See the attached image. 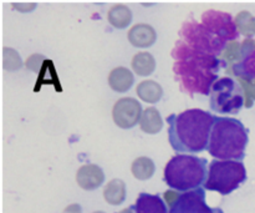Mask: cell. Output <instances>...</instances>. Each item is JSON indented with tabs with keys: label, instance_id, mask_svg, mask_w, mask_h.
<instances>
[{
	"label": "cell",
	"instance_id": "1",
	"mask_svg": "<svg viewBox=\"0 0 255 213\" xmlns=\"http://www.w3.org/2000/svg\"><path fill=\"white\" fill-rule=\"evenodd\" d=\"M172 57L177 81L189 95H211L212 87L219 80L221 70L227 69V64L221 57L197 51L183 40L176 42Z\"/></svg>",
	"mask_w": 255,
	"mask_h": 213
},
{
	"label": "cell",
	"instance_id": "2",
	"mask_svg": "<svg viewBox=\"0 0 255 213\" xmlns=\"http://www.w3.org/2000/svg\"><path fill=\"white\" fill-rule=\"evenodd\" d=\"M214 119L216 116L199 109L169 115L167 122L169 125L168 140L172 149L183 154H198L208 150Z\"/></svg>",
	"mask_w": 255,
	"mask_h": 213
},
{
	"label": "cell",
	"instance_id": "3",
	"mask_svg": "<svg viewBox=\"0 0 255 213\" xmlns=\"http://www.w3.org/2000/svg\"><path fill=\"white\" fill-rule=\"evenodd\" d=\"M248 141V130L239 120L216 116L208 152L222 161H242L246 157Z\"/></svg>",
	"mask_w": 255,
	"mask_h": 213
},
{
	"label": "cell",
	"instance_id": "4",
	"mask_svg": "<svg viewBox=\"0 0 255 213\" xmlns=\"http://www.w3.org/2000/svg\"><path fill=\"white\" fill-rule=\"evenodd\" d=\"M208 162L192 155L172 157L164 169V182L177 192H189L204 186L208 176Z\"/></svg>",
	"mask_w": 255,
	"mask_h": 213
},
{
	"label": "cell",
	"instance_id": "5",
	"mask_svg": "<svg viewBox=\"0 0 255 213\" xmlns=\"http://www.w3.org/2000/svg\"><path fill=\"white\" fill-rule=\"evenodd\" d=\"M246 180L247 170L242 161L213 160L209 165L204 189L227 196L238 189Z\"/></svg>",
	"mask_w": 255,
	"mask_h": 213
},
{
	"label": "cell",
	"instance_id": "6",
	"mask_svg": "<svg viewBox=\"0 0 255 213\" xmlns=\"http://www.w3.org/2000/svg\"><path fill=\"white\" fill-rule=\"evenodd\" d=\"M179 35L192 49L217 57L222 56L228 44L194 19H188L183 22Z\"/></svg>",
	"mask_w": 255,
	"mask_h": 213
},
{
	"label": "cell",
	"instance_id": "7",
	"mask_svg": "<svg viewBox=\"0 0 255 213\" xmlns=\"http://www.w3.org/2000/svg\"><path fill=\"white\" fill-rule=\"evenodd\" d=\"M246 104L244 90L236 80L222 77L212 87L211 109L224 115H237Z\"/></svg>",
	"mask_w": 255,
	"mask_h": 213
},
{
	"label": "cell",
	"instance_id": "8",
	"mask_svg": "<svg viewBox=\"0 0 255 213\" xmlns=\"http://www.w3.org/2000/svg\"><path fill=\"white\" fill-rule=\"evenodd\" d=\"M202 24L227 42L237 41L239 31L231 14L218 10H207L202 14Z\"/></svg>",
	"mask_w": 255,
	"mask_h": 213
},
{
	"label": "cell",
	"instance_id": "9",
	"mask_svg": "<svg viewBox=\"0 0 255 213\" xmlns=\"http://www.w3.org/2000/svg\"><path fill=\"white\" fill-rule=\"evenodd\" d=\"M169 213H223L221 209H212L206 202V190L184 192L169 206Z\"/></svg>",
	"mask_w": 255,
	"mask_h": 213
},
{
	"label": "cell",
	"instance_id": "10",
	"mask_svg": "<svg viewBox=\"0 0 255 213\" xmlns=\"http://www.w3.org/2000/svg\"><path fill=\"white\" fill-rule=\"evenodd\" d=\"M142 106L133 97H124L115 104L112 117L115 124L121 129H132L136 126L142 117Z\"/></svg>",
	"mask_w": 255,
	"mask_h": 213
},
{
	"label": "cell",
	"instance_id": "11",
	"mask_svg": "<svg viewBox=\"0 0 255 213\" xmlns=\"http://www.w3.org/2000/svg\"><path fill=\"white\" fill-rule=\"evenodd\" d=\"M231 75L238 79L255 81V40L246 39L242 42L241 60L234 65Z\"/></svg>",
	"mask_w": 255,
	"mask_h": 213
},
{
	"label": "cell",
	"instance_id": "12",
	"mask_svg": "<svg viewBox=\"0 0 255 213\" xmlns=\"http://www.w3.org/2000/svg\"><path fill=\"white\" fill-rule=\"evenodd\" d=\"M105 181V174L97 165H84L77 170L76 182L82 190L94 191Z\"/></svg>",
	"mask_w": 255,
	"mask_h": 213
},
{
	"label": "cell",
	"instance_id": "13",
	"mask_svg": "<svg viewBox=\"0 0 255 213\" xmlns=\"http://www.w3.org/2000/svg\"><path fill=\"white\" fill-rule=\"evenodd\" d=\"M129 42L136 47H149L156 42V30L148 24H137L127 34Z\"/></svg>",
	"mask_w": 255,
	"mask_h": 213
},
{
	"label": "cell",
	"instance_id": "14",
	"mask_svg": "<svg viewBox=\"0 0 255 213\" xmlns=\"http://www.w3.org/2000/svg\"><path fill=\"white\" fill-rule=\"evenodd\" d=\"M133 207L136 213H169L158 195L139 194Z\"/></svg>",
	"mask_w": 255,
	"mask_h": 213
},
{
	"label": "cell",
	"instance_id": "15",
	"mask_svg": "<svg viewBox=\"0 0 255 213\" xmlns=\"http://www.w3.org/2000/svg\"><path fill=\"white\" fill-rule=\"evenodd\" d=\"M134 82L133 74L127 67L120 66L112 70L109 75V85L114 91L126 92Z\"/></svg>",
	"mask_w": 255,
	"mask_h": 213
},
{
	"label": "cell",
	"instance_id": "16",
	"mask_svg": "<svg viewBox=\"0 0 255 213\" xmlns=\"http://www.w3.org/2000/svg\"><path fill=\"white\" fill-rule=\"evenodd\" d=\"M141 130L146 134L154 135L158 134L163 127V121H162L161 114L156 107H148L143 111L139 121Z\"/></svg>",
	"mask_w": 255,
	"mask_h": 213
},
{
	"label": "cell",
	"instance_id": "17",
	"mask_svg": "<svg viewBox=\"0 0 255 213\" xmlns=\"http://www.w3.org/2000/svg\"><path fill=\"white\" fill-rule=\"evenodd\" d=\"M137 95L141 100L144 102H149V104H156L162 99L163 95V90L158 82L153 81V80H144L141 84L137 86L136 89Z\"/></svg>",
	"mask_w": 255,
	"mask_h": 213
},
{
	"label": "cell",
	"instance_id": "18",
	"mask_svg": "<svg viewBox=\"0 0 255 213\" xmlns=\"http://www.w3.org/2000/svg\"><path fill=\"white\" fill-rule=\"evenodd\" d=\"M104 197L107 204L119 206L126 200V185L122 180L115 179L106 185L104 190Z\"/></svg>",
	"mask_w": 255,
	"mask_h": 213
},
{
	"label": "cell",
	"instance_id": "19",
	"mask_svg": "<svg viewBox=\"0 0 255 213\" xmlns=\"http://www.w3.org/2000/svg\"><path fill=\"white\" fill-rule=\"evenodd\" d=\"M109 22L116 29H125L132 21V11L124 4H117L110 9L107 14Z\"/></svg>",
	"mask_w": 255,
	"mask_h": 213
},
{
	"label": "cell",
	"instance_id": "20",
	"mask_svg": "<svg viewBox=\"0 0 255 213\" xmlns=\"http://www.w3.org/2000/svg\"><path fill=\"white\" fill-rule=\"evenodd\" d=\"M154 69H156V60L149 52H138L132 59V70L139 76H149Z\"/></svg>",
	"mask_w": 255,
	"mask_h": 213
},
{
	"label": "cell",
	"instance_id": "21",
	"mask_svg": "<svg viewBox=\"0 0 255 213\" xmlns=\"http://www.w3.org/2000/svg\"><path fill=\"white\" fill-rule=\"evenodd\" d=\"M154 171H156V166L149 157H138L132 162L131 172L139 181L149 180L153 176Z\"/></svg>",
	"mask_w": 255,
	"mask_h": 213
},
{
	"label": "cell",
	"instance_id": "22",
	"mask_svg": "<svg viewBox=\"0 0 255 213\" xmlns=\"http://www.w3.org/2000/svg\"><path fill=\"white\" fill-rule=\"evenodd\" d=\"M239 34L244 35L247 39H251L255 35V17L249 11H241L234 19Z\"/></svg>",
	"mask_w": 255,
	"mask_h": 213
},
{
	"label": "cell",
	"instance_id": "23",
	"mask_svg": "<svg viewBox=\"0 0 255 213\" xmlns=\"http://www.w3.org/2000/svg\"><path fill=\"white\" fill-rule=\"evenodd\" d=\"M241 47L242 44H239L238 41H231L227 44L226 49L221 56V59L227 64V74H231L234 65L241 60Z\"/></svg>",
	"mask_w": 255,
	"mask_h": 213
},
{
	"label": "cell",
	"instance_id": "24",
	"mask_svg": "<svg viewBox=\"0 0 255 213\" xmlns=\"http://www.w3.org/2000/svg\"><path fill=\"white\" fill-rule=\"evenodd\" d=\"M4 67L9 71H16L21 67V59L14 49H4Z\"/></svg>",
	"mask_w": 255,
	"mask_h": 213
},
{
	"label": "cell",
	"instance_id": "25",
	"mask_svg": "<svg viewBox=\"0 0 255 213\" xmlns=\"http://www.w3.org/2000/svg\"><path fill=\"white\" fill-rule=\"evenodd\" d=\"M241 82V86L244 90V97H246V107H252L255 101V81H249V80L238 79Z\"/></svg>",
	"mask_w": 255,
	"mask_h": 213
},
{
	"label": "cell",
	"instance_id": "26",
	"mask_svg": "<svg viewBox=\"0 0 255 213\" xmlns=\"http://www.w3.org/2000/svg\"><path fill=\"white\" fill-rule=\"evenodd\" d=\"M44 60L46 59L42 55H32L26 60V67L29 70H32V71H39L41 69V62Z\"/></svg>",
	"mask_w": 255,
	"mask_h": 213
},
{
	"label": "cell",
	"instance_id": "27",
	"mask_svg": "<svg viewBox=\"0 0 255 213\" xmlns=\"http://www.w3.org/2000/svg\"><path fill=\"white\" fill-rule=\"evenodd\" d=\"M179 195H181L179 192L171 191V190H169V191L164 192L163 197H164V200H166L167 205H168V206H172V205L174 204V201H176V200L179 197Z\"/></svg>",
	"mask_w": 255,
	"mask_h": 213
},
{
	"label": "cell",
	"instance_id": "28",
	"mask_svg": "<svg viewBox=\"0 0 255 213\" xmlns=\"http://www.w3.org/2000/svg\"><path fill=\"white\" fill-rule=\"evenodd\" d=\"M62 213H82V210L80 205L72 204V205H69Z\"/></svg>",
	"mask_w": 255,
	"mask_h": 213
},
{
	"label": "cell",
	"instance_id": "29",
	"mask_svg": "<svg viewBox=\"0 0 255 213\" xmlns=\"http://www.w3.org/2000/svg\"><path fill=\"white\" fill-rule=\"evenodd\" d=\"M117 213H133V207H129V209H125V210H122L121 212H117Z\"/></svg>",
	"mask_w": 255,
	"mask_h": 213
},
{
	"label": "cell",
	"instance_id": "30",
	"mask_svg": "<svg viewBox=\"0 0 255 213\" xmlns=\"http://www.w3.org/2000/svg\"><path fill=\"white\" fill-rule=\"evenodd\" d=\"M14 6H19V9H22V7H25L24 5H22V4H21V5H16V4H14ZM26 6L29 7V9H32V7H35V4H31V5H29V4H27Z\"/></svg>",
	"mask_w": 255,
	"mask_h": 213
},
{
	"label": "cell",
	"instance_id": "31",
	"mask_svg": "<svg viewBox=\"0 0 255 213\" xmlns=\"http://www.w3.org/2000/svg\"><path fill=\"white\" fill-rule=\"evenodd\" d=\"M94 213H105V212H102V211H96V212H94Z\"/></svg>",
	"mask_w": 255,
	"mask_h": 213
}]
</instances>
